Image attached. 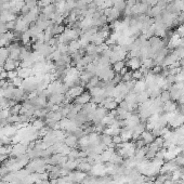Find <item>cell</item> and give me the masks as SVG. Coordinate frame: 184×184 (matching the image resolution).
<instances>
[{"label":"cell","instance_id":"1","mask_svg":"<svg viewBox=\"0 0 184 184\" xmlns=\"http://www.w3.org/2000/svg\"><path fill=\"white\" fill-rule=\"evenodd\" d=\"M89 173L92 175H95V177L106 175V166H105V164H95V165L92 166V169Z\"/></svg>","mask_w":184,"mask_h":184},{"label":"cell","instance_id":"2","mask_svg":"<svg viewBox=\"0 0 184 184\" xmlns=\"http://www.w3.org/2000/svg\"><path fill=\"white\" fill-rule=\"evenodd\" d=\"M64 144L67 145L68 147H71V148H76L78 145V139L72 133L66 132V136L64 139Z\"/></svg>","mask_w":184,"mask_h":184},{"label":"cell","instance_id":"3","mask_svg":"<svg viewBox=\"0 0 184 184\" xmlns=\"http://www.w3.org/2000/svg\"><path fill=\"white\" fill-rule=\"evenodd\" d=\"M91 94H90V92H83V94H80L78 97L75 99V101H74V104H79V105H85V104H87L89 102L91 101Z\"/></svg>","mask_w":184,"mask_h":184},{"label":"cell","instance_id":"4","mask_svg":"<svg viewBox=\"0 0 184 184\" xmlns=\"http://www.w3.org/2000/svg\"><path fill=\"white\" fill-rule=\"evenodd\" d=\"M127 65L134 72V71L140 69V67L142 66V61L140 58H130L127 62Z\"/></svg>","mask_w":184,"mask_h":184},{"label":"cell","instance_id":"5","mask_svg":"<svg viewBox=\"0 0 184 184\" xmlns=\"http://www.w3.org/2000/svg\"><path fill=\"white\" fill-rule=\"evenodd\" d=\"M156 136L152 133V132H150V131H143L142 133H141V139L145 142L146 145H148V144H150V143H153L154 142V140H155Z\"/></svg>","mask_w":184,"mask_h":184},{"label":"cell","instance_id":"6","mask_svg":"<svg viewBox=\"0 0 184 184\" xmlns=\"http://www.w3.org/2000/svg\"><path fill=\"white\" fill-rule=\"evenodd\" d=\"M92 169L91 164L89 163H79L77 165V170L78 171H81V172H85V173H89Z\"/></svg>","mask_w":184,"mask_h":184},{"label":"cell","instance_id":"7","mask_svg":"<svg viewBox=\"0 0 184 184\" xmlns=\"http://www.w3.org/2000/svg\"><path fill=\"white\" fill-rule=\"evenodd\" d=\"M100 141H101V143H103L104 145L108 146L109 144L113 143V136H108V134H105V133H101V134H100Z\"/></svg>","mask_w":184,"mask_h":184},{"label":"cell","instance_id":"8","mask_svg":"<svg viewBox=\"0 0 184 184\" xmlns=\"http://www.w3.org/2000/svg\"><path fill=\"white\" fill-rule=\"evenodd\" d=\"M124 67H126V62L125 61H118V62L113 64V71L116 74L120 73L121 69Z\"/></svg>","mask_w":184,"mask_h":184},{"label":"cell","instance_id":"9","mask_svg":"<svg viewBox=\"0 0 184 184\" xmlns=\"http://www.w3.org/2000/svg\"><path fill=\"white\" fill-rule=\"evenodd\" d=\"M145 126H146V122H142L140 121L133 129V132L134 133H138V134H141L143 131H145Z\"/></svg>","mask_w":184,"mask_h":184},{"label":"cell","instance_id":"10","mask_svg":"<svg viewBox=\"0 0 184 184\" xmlns=\"http://www.w3.org/2000/svg\"><path fill=\"white\" fill-rule=\"evenodd\" d=\"M159 99L160 101L163 102V103H166V102H168L171 100V97H170V92L168 90H165V91H161L159 95Z\"/></svg>","mask_w":184,"mask_h":184},{"label":"cell","instance_id":"11","mask_svg":"<svg viewBox=\"0 0 184 184\" xmlns=\"http://www.w3.org/2000/svg\"><path fill=\"white\" fill-rule=\"evenodd\" d=\"M177 154L175 153V150H166V153H165V160H167V161H169V160H172V159H175V157H177Z\"/></svg>","mask_w":184,"mask_h":184},{"label":"cell","instance_id":"12","mask_svg":"<svg viewBox=\"0 0 184 184\" xmlns=\"http://www.w3.org/2000/svg\"><path fill=\"white\" fill-rule=\"evenodd\" d=\"M132 72H127L125 75H122V83H127V81H130L132 80Z\"/></svg>","mask_w":184,"mask_h":184},{"label":"cell","instance_id":"13","mask_svg":"<svg viewBox=\"0 0 184 184\" xmlns=\"http://www.w3.org/2000/svg\"><path fill=\"white\" fill-rule=\"evenodd\" d=\"M146 144H145V142L142 140V139H139V140H136V143H134V146H136V148H142V147H144Z\"/></svg>","mask_w":184,"mask_h":184},{"label":"cell","instance_id":"14","mask_svg":"<svg viewBox=\"0 0 184 184\" xmlns=\"http://www.w3.org/2000/svg\"><path fill=\"white\" fill-rule=\"evenodd\" d=\"M113 143L116 144V145L122 143V140H121L120 136H113Z\"/></svg>","mask_w":184,"mask_h":184},{"label":"cell","instance_id":"15","mask_svg":"<svg viewBox=\"0 0 184 184\" xmlns=\"http://www.w3.org/2000/svg\"><path fill=\"white\" fill-rule=\"evenodd\" d=\"M182 166H184V156H182Z\"/></svg>","mask_w":184,"mask_h":184}]
</instances>
